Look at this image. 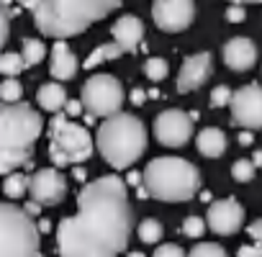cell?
<instances>
[{"label":"cell","mask_w":262,"mask_h":257,"mask_svg":"<svg viewBox=\"0 0 262 257\" xmlns=\"http://www.w3.org/2000/svg\"><path fill=\"white\" fill-rule=\"evenodd\" d=\"M195 147H198V152H201L203 157L216 160V157H221V155L226 152V137H224L221 128L208 126V128H203V132H198Z\"/></svg>","instance_id":"obj_19"},{"label":"cell","mask_w":262,"mask_h":257,"mask_svg":"<svg viewBox=\"0 0 262 257\" xmlns=\"http://www.w3.org/2000/svg\"><path fill=\"white\" fill-rule=\"evenodd\" d=\"M203 231H206V221H203L201 216H188V219L183 221V234H185V237H193V239H195V237H201Z\"/></svg>","instance_id":"obj_30"},{"label":"cell","mask_w":262,"mask_h":257,"mask_svg":"<svg viewBox=\"0 0 262 257\" xmlns=\"http://www.w3.org/2000/svg\"><path fill=\"white\" fill-rule=\"evenodd\" d=\"M206 224L213 234L219 237H231L242 229L244 224V208L239 206L236 198H224V201H213L208 206V216Z\"/></svg>","instance_id":"obj_13"},{"label":"cell","mask_w":262,"mask_h":257,"mask_svg":"<svg viewBox=\"0 0 262 257\" xmlns=\"http://www.w3.org/2000/svg\"><path fill=\"white\" fill-rule=\"evenodd\" d=\"M121 54H123V49H121L116 41H105V44H100V47H95V49L90 52V57L82 62V67H85V70H95L98 65L111 62V59H116V57H121Z\"/></svg>","instance_id":"obj_20"},{"label":"cell","mask_w":262,"mask_h":257,"mask_svg":"<svg viewBox=\"0 0 262 257\" xmlns=\"http://www.w3.org/2000/svg\"><path fill=\"white\" fill-rule=\"evenodd\" d=\"M139 183H144V175H139V173H128L126 175V185H139Z\"/></svg>","instance_id":"obj_38"},{"label":"cell","mask_w":262,"mask_h":257,"mask_svg":"<svg viewBox=\"0 0 262 257\" xmlns=\"http://www.w3.org/2000/svg\"><path fill=\"white\" fill-rule=\"evenodd\" d=\"M82 108H85L82 100H70L67 108H64V113H67V116H77V113H82Z\"/></svg>","instance_id":"obj_37"},{"label":"cell","mask_w":262,"mask_h":257,"mask_svg":"<svg viewBox=\"0 0 262 257\" xmlns=\"http://www.w3.org/2000/svg\"><path fill=\"white\" fill-rule=\"evenodd\" d=\"M36 103L41 105V111H49V113H62L70 103L67 98V90L59 85V82H44L39 90H36Z\"/></svg>","instance_id":"obj_18"},{"label":"cell","mask_w":262,"mask_h":257,"mask_svg":"<svg viewBox=\"0 0 262 257\" xmlns=\"http://www.w3.org/2000/svg\"><path fill=\"white\" fill-rule=\"evenodd\" d=\"M77 57L72 54V49L67 47V41H54L52 47V54H49V72L54 80L64 82V80H72L77 75Z\"/></svg>","instance_id":"obj_17"},{"label":"cell","mask_w":262,"mask_h":257,"mask_svg":"<svg viewBox=\"0 0 262 257\" xmlns=\"http://www.w3.org/2000/svg\"><path fill=\"white\" fill-rule=\"evenodd\" d=\"M95 147L113 170L131 167L147 149V128L134 113L121 111L111 118H103L95 134Z\"/></svg>","instance_id":"obj_4"},{"label":"cell","mask_w":262,"mask_h":257,"mask_svg":"<svg viewBox=\"0 0 262 257\" xmlns=\"http://www.w3.org/2000/svg\"><path fill=\"white\" fill-rule=\"evenodd\" d=\"M41 116L29 103H3L0 108V173L31 167L34 144L41 137Z\"/></svg>","instance_id":"obj_3"},{"label":"cell","mask_w":262,"mask_h":257,"mask_svg":"<svg viewBox=\"0 0 262 257\" xmlns=\"http://www.w3.org/2000/svg\"><path fill=\"white\" fill-rule=\"evenodd\" d=\"M0 98H3V103H21L24 98V88L16 77H8L3 82V88H0Z\"/></svg>","instance_id":"obj_26"},{"label":"cell","mask_w":262,"mask_h":257,"mask_svg":"<svg viewBox=\"0 0 262 257\" xmlns=\"http://www.w3.org/2000/svg\"><path fill=\"white\" fill-rule=\"evenodd\" d=\"M252 162H254V167H262V149H257L252 155Z\"/></svg>","instance_id":"obj_41"},{"label":"cell","mask_w":262,"mask_h":257,"mask_svg":"<svg viewBox=\"0 0 262 257\" xmlns=\"http://www.w3.org/2000/svg\"><path fill=\"white\" fill-rule=\"evenodd\" d=\"M155 137L165 147H185L193 137V116L178 108H167L155 118Z\"/></svg>","instance_id":"obj_11"},{"label":"cell","mask_w":262,"mask_h":257,"mask_svg":"<svg viewBox=\"0 0 262 257\" xmlns=\"http://www.w3.org/2000/svg\"><path fill=\"white\" fill-rule=\"evenodd\" d=\"M188 257H229V254H226V249H224L221 244H216V242H203V244H195V247L188 252Z\"/></svg>","instance_id":"obj_27"},{"label":"cell","mask_w":262,"mask_h":257,"mask_svg":"<svg viewBox=\"0 0 262 257\" xmlns=\"http://www.w3.org/2000/svg\"><path fill=\"white\" fill-rule=\"evenodd\" d=\"M254 173H257V167H254L252 160H236V162L231 165V175H234V180H239V183H249V180L254 178Z\"/></svg>","instance_id":"obj_28"},{"label":"cell","mask_w":262,"mask_h":257,"mask_svg":"<svg viewBox=\"0 0 262 257\" xmlns=\"http://www.w3.org/2000/svg\"><path fill=\"white\" fill-rule=\"evenodd\" d=\"M252 244H259V247H262V242H252Z\"/></svg>","instance_id":"obj_45"},{"label":"cell","mask_w":262,"mask_h":257,"mask_svg":"<svg viewBox=\"0 0 262 257\" xmlns=\"http://www.w3.org/2000/svg\"><path fill=\"white\" fill-rule=\"evenodd\" d=\"M247 231H249L252 242H262V219H257V221H254V224H252Z\"/></svg>","instance_id":"obj_36"},{"label":"cell","mask_w":262,"mask_h":257,"mask_svg":"<svg viewBox=\"0 0 262 257\" xmlns=\"http://www.w3.org/2000/svg\"><path fill=\"white\" fill-rule=\"evenodd\" d=\"M144 188L157 201H190L201 188V173L183 157H157L144 167Z\"/></svg>","instance_id":"obj_5"},{"label":"cell","mask_w":262,"mask_h":257,"mask_svg":"<svg viewBox=\"0 0 262 257\" xmlns=\"http://www.w3.org/2000/svg\"><path fill=\"white\" fill-rule=\"evenodd\" d=\"M226 21L242 24V21H244V8H242V6H229V8H226Z\"/></svg>","instance_id":"obj_33"},{"label":"cell","mask_w":262,"mask_h":257,"mask_svg":"<svg viewBox=\"0 0 262 257\" xmlns=\"http://www.w3.org/2000/svg\"><path fill=\"white\" fill-rule=\"evenodd\" d=\"M234 6H242V3H262V0H231Z\"/></svg>","instance_id":"obj_43"},{"label":"cell","mask_w":262,"mask_h":257,"mask_svg":"<svg viewBox=\"0 0 262 257\" xmlns=\"http://www.w3.org/2000/svg\"><path fill=\"white\" fill-rule=\"evenodd\" d=\"M213 75V57L208 52H198L183 59L180 72H178V93H193L198 90L203 82H208V77Z\"/></svg>","instance_id":"obj_14"},{"label":"cell","mask_w":262,"mask_h":257,"mask_svg":"<svg viewBox=\"0 0 262 257\" xmlns=\"http://www.w3.org/2000/svg\"><path fill=\"white\" fill-rule=\"evenodd\" d=\"M0 257H39V226L13 203L0 206Z\"/></svg>","instance_id":"obj_6"},{"label":"cell","mask_w":262,"mask_h":257,"mask_svg":"<svg viewBox=\"0 0 262 257\" xmlns=\"http://www.w3.org/2000/svg\"><path fill=\"white\" fill-rule=\"evenodd\" d=\"M0 44L8 41V31H11V6H3V16H0Z\"/></svg>","instance_id":"obj_32"},{"label":"cell","mask_w":262,"mask_h":257,"mask_svg":"<svg viewBox=\"0 0 262 257\" xmlns=\"http://www.w3.org/2000/svg\"><path fill=\"white\" fill-rule=\"evenodd\" d=\"M144 75H147L152 82L165 80V77H167V62H165L162 57H149V59L144 62Z\"/></svg>","instance_id":"obj_25"},{"label":"cell","mask_w":262,"mask_h":257,"mask_svg":"<svg viewBox=\"0 0 262 257\" xmlns=\"http://www.w3.org/2000/svg\"><path fill=\"white\" fill-rule=\"evenodd\" d=\"M111 34H113V41H116L123 52H137V49L142 47V39H144V24H142L137 16L126 13V16H121V18L113 24Z\"/></svg>","instance_id":"obj_16"},{"label":"cell","mask_w":262,"mask_h":257,"mask_svg":"<svg viewBox=\"0 0 262 257\" xmlns=\"http://www.w3.org/2000/svg\"><path fill=\"white\" fill-rule=\"evenodd\" d=\"M26 211H29V213H31V216H36V213H39V211H41V206H39V203H34V201H31V203H26Z\"/></svg>","instance_id":"obj_40"},{"label":"cell","mask_w":262,"mask_h":257,"mask_svg":"<svg viewBox=\"0 0 262 257\" xmlns=\"http://www.w3.org/2000/svg\"><path fill=\"white\" fill-rule=\"evenodd\" d=\"M121 6V0H34V26L57 41L82 34Z\"/></svg>","instance_id":"obj_2"},{"label":"cell","mask_w":262,"mask_h":257,"mask_svg":"<svg viewBox=\"0 0 262 257\" xmlns=\"http://www.w3.org/2000/svg\"><path fill=\"white\" fill-rule=\"evenodd\" d=\"M31 201L39 206H57L67 196V180L57 167H41L31 175Z\"/></svg>","instance_id":"obj_12"},{"label":"cell","mask_w":262,"mask_h":257,"mask_svg":"<svg viewBox=\"0 0 262 257\" xmlns=\"http://www.w3.org/2000/svg\"><path fill=\"white\" fill-rule=\"evenodd\" d=\"M147 98H149V93H144L142 88H134V90H131V103H134V105H144Z\"/></svg>","instance_id":"obj_35"},{"label":"cell","mask_w":262,"mask_h":257,"mask_svg":"<svg viewBox=\"0 0 262 257\" xmlns=\"http://www.w3.org/2000/svg\"><path fill=\"white\" fill-rule=\"evenodd\" d=\"M88 116H100V118H111L116 113H121L123 105V85L118 82V77L113 75H93L85 85H82V95H80Z\"/></svg>","instance_id":"obj_8"},{"label":"cell","mask_w":262,"mask_h":257,"mask_svg":"<svg viewBox=\"0 0 262 257\" xmlns=\"http://www.w3.org/2000/svg\"><path fill=\"white\" fill-rule=\"evenodd\" d=\"M137 234H139V239H142L144 244H157V242L162 239V224H160L157 219H144V221L139 224Z\"/></svg>","instance_id":"obj_24"},{"label":"cell","mask_w":262,"mask_h":257,"mask_svg":"<svg viewBox=\"0 0 262 257\" xmlns=\"http://www.w3.org/2000/svg\"><path fill=\"white\" fill-rule=\"evenodd\" d=\"M239 144H242V147L252 144V132H239Z\"/></svg>","instance_id":"obj_39"},{"label":"cell","mask_w":262,"mask_h":257,"mask_svg":"<svg viewBox=\"0 0 262 257\" xmlns=\"http://www.w3.org/2000/svg\"><path fill=\"white\" fill-rule=\"evenodd\" d=\"M231 121L242 132L262 128V85H242L231 98Z\"/></svg>","instance_id":"obj_9"},{"label":"cell","mask_w":262,"mask_h":257,"mask_svg":"<svg viewBox=\"0 0 262 257\" xmlns=\"http://www.w3.org/2000/svg\"><path fill=\"white\" fill-rule=\"evenodd\" d=\"M134 231L126 183L118 175H103L82 185L77 211L57 226L59 257H118Z\"/></svg>","instance_id":"obj_1"},{"label":"cell","mask_w":262,"mask_h":257,"mask_svg":"<svg viewBox=\"0 0 262 257\" xmlns=\"http://www.w3.org/2000/svg\"><path fill=\"white\" fill-rule=\"evenodd\" d=\"M21 54H24V59H26V67H34V65H39V62L44 59L47 47H44L41 39H24V49H21Z\"/></svg>","instance_id":"obj_22"},{"label":"cell","mask_w":262,"mask_h":257,"mask_svg":"<svg viewBox=\"0 0 262 257\" xmlns=\"http://www.w3.org/2000/svg\"><path fill=\"white\" fill-rule=\"evenodd\" d=\"M239 257H262V247L259 244H244L242 249H239Z\"/></svg>","instance_id":"obj_34"},{"label":"cell","mask_w":262,"mask_h":257,"mask_svg":"<svg viewBox=\"0 0 262 257\" xmlns=\"http://www.w3.org/2000/svg\"><path fill=\"white\" fill-rule=\"evenodd\" d=\"M152 257H185V252H183V247H178V244H162V247L155 249Z\"/></svg>","instance_id":"obj_31"},{"label":"cell","mask_w":262,"mask_h":257,"mask_svg":"<svg viewBox=\"0 0 262 257\" xmlns=\"http://www.w3.org/2000/svg\"><path fill=\"white\" fill-rule=\"evenodd\" d=\"M95 149V142L90 132L80 123H72L67 113H57L49 121V157L54 165H82L90 160Z\"/></svg>","instance_id":"obj_7"},{"label":"cell","mask_w":262,"mask_h":257,"mask_svg":"<svg viewBox=\"0 0 262 257\" xmlns=\"http://www.w3.org/2000/svg\"><path fill=\"white\" fill-rule=\"evenodd\" d=\"M221 57H224V62H226L229 70H234V72H247V70H252L254 62H257V47H254V41H252L249 36H234V39H229V41L224 44Z\"/></svg>","instance_id":"obj_15"},{"label":"cell","mask_w":262,"mask_h":257,"mask_svg":"<svg viewBox=\"0 0 262 257\" xmlns=\"http://www.w3.org/2000/svg\"><path fill=\"white\" fill-rule=\"evenodd\" d=\"M21 70H26V59L24 54H16V52H6L0 57V72L6 77H16Z\"/></svg>","instance_id":"obj_23"},{"label":"cell","mask_w":262,"mask_h":257,"mask_svg":"<svg viewBox=\"0 0 262 257\" xmlns=\"http://www.w3.org/2000/svg\"><path fill=\"white\" fill-rule=\"evenodd\" d=\"M29 188H31V178H26L21 170H18V173H11V175L6 178V185H3V190H6L8 198H21Z\"/></svg>","instance_id":"obj_21"},{"label":"cell","mask_w":262,"mask_h":257,"mask_svg":"<svg viewBox=\"0 0 262 257\" xmlns=\"http://www.w3.org/2000/svg\"><path fill=\"white\" fill-rule=\"evenodd\" d=\"M126 257H147V254H144V252H128Z\"/></svg>","instance_id":"obj_44"},{"label":"cell","mask_w":262,"mask_h":257,"mask_svg":"<svg viewBox=\"0 0 262 257\" xmlns=\"http://www.w3.org/2000/svg\"><path fill=\"white\" fill-rule=\"evenodd\" d=\"M75 178H77V180H85V170H82V167H75Z\"/></svg>","instance_id":"obj_42"},{"label":"cell","mask_w":262,"mask_h":257,"mask_svg":"<svg viewBox=\"0 0 262 257\" xmlns=\"http://www.w3.org/2000/svg\"><path fill=\"white\" fill-rule=\"evenodd\" d=\"M231 98H234V93L229 90V85H216V88L211 90V108L231 105Z\"/></svg>","instance_id":"obj_29"},{"label":"cell","mask_w":262,"mask_h":257,"mask_svg":"<svg viewBox=\"0 0 262 257\" xmlns=\"http://www.w3.org/2000/svg\"><path fill=\"white\" fill-rule=\"evenodd\" d=\"M195 18V3L193 0H155L152 3V21L160 31L178 34L190 29Z\"/></svg>","instance_id":"obj_10"}]
</instances>
